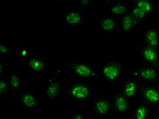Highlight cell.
<instances>
[{
    "instance_id": "cell-1",
    "label": "cell",
    "mask_w": 159,
    "mask_h": 119,
    "mask_svg": "<svg viewBox=\"0 0 159 119\" xmlns=\"http://www.w3.org/2000/svg\"><path fill=\"white\" fill-rule=\"evenodd\" d=\"M67 68L71 74L80 78L87 79L100 77L98 71L86 61H70L67 63Z\"/></svg>"
},
{
    "instance_id": "cell-2",
    "label": "cell",
    "mask_w": 159,
    "mask_h": 119,
    "mask_svg": "<svg viewBox=\"0 0 159 119\" xmlns=\"http://www.w3.org/2000/svg\"><path fill=\"white\" fill-rule=\"evenodd\" d=\"M67 90L71 98L76 101H84L93 97L91 86L87 83H69Z\"/></svg>"
},
{
    "instance_id": "cell-3",
    "label": "cell",
    "mask_w": 159,
    "mask_h": 119,
    "mask_svg": "<svg viewBox=\"0 0 159 119\" xmlns=\"http://www.w3.org/2000/svg\"><path fill=\"white\" fill-rule=\"evenodd\" d=\"M122 65L117 62H107L102 67V75L108 82L116 81L120 77L122 73Z\"/></svg>"
},
{
    "instance_id": "cell-4",
    "label": "cell",
    "mask_w": 159,
    "mask_h": 119,
    "mask_svg": "<svg viewBox=\"0 0 159 119\" xmlns=\"http://www.w3.org/2000/svg\"><path fill=\"white\" fill-rule=\"evenodd\" d=\"M93 110L99 117L107 116L110 111V101L107 97H98L93 99Z\"/></svg>"
},
{
    "instance_id": "cell-5",
    "label": "cell",
    "mask_w": 159,
    "mask_h": 119,
    "mask_svg": "<svg viewBox=\"0 0 159 119\" xmlns=\"http://www.w3.org/2000/svg\"><path fill=\"white\" fill-rule=\"evenodd\" d=\"M44 96L50 100L58 99L62 94V88L53 77L50 79L44 90Z\"/></svg>"
},
{
    "instance_id": "cell-6",
    "label": "cell",
    "mask_w": 159,
    "mask_h": 119,
    "mask_svg": "<svg viewBox=\"0 0 159 119\" xmlns=\"http://www.w3.org/2000/svg\"><path fill=\"white\" fill-rule=\"evenodd\" d=\"M65 23L70 27H79L84 23V14L78 10H70L64 14Z\"/></svg>"
},
{
    "instance_id": "cell-7",
    "label": "cell",
    "mask_w": 159,
    "mask_h": 119,
    "mask_svg": "<svg viewBox=\"0 0 159 119\" xmlns=\"http://www.w3.org/2000/svg\"><path fill=\"white\" fill-rule=\"evenodd\" d=\"M131 74L145 82H155L158 78V71L151 66L144 67L139 70L133 71Z\"/></svg>"
},
{
    "instance_id": "cell-8",
    "label": "cell",
    "mask_w": 159,
    "mask_h": 119,
    "mask_svg": "<svg viewBox=\"0 0 159 119\" xmlns=\"http://www.w3.org/2000/svg\"><path fill=\"white\" fill-rule=\"evenodd\" d=\"M20 102L22 106L27 109H37L38 107V97L35 93L23 91L20 95Z\"/></svg>"
},
{
    "instance_id": "cell-9",
    "label": "cell",
    "mask_w": 159,
    "mask_h": 119,
    "mask_svg": "<svg viewBox=\"0 0 159 119\" xmlns=\"http://www.w3.org/2000/svg\"><path fill=\"white\" fill-rule=\"evenodd\" d=\"M27 67L31 71L39 73L46 68V60L41 55H31L27 59Z\"/></svg>"
},
{
    "instance_id": "cell-10",
    "label": "cell",
    "mask_w": 159,
    "mask_h": 119,
    "mask_svg": "<svg viewBox=\"0 0 159 119\" xmlns=\"http://www.w3.org/2000/svg\"><path fill=\"white\" fill-rule=\"evenodd\" d=\"M143 35L147 45H149L154 48H158L159 44V34L157 29L148 27L144 31Z\"/></svg>"
},
{
    "instance_id": "cell-11",
    "label": "cell",
    "mask_w": 159,
    "mask_h": 119,
    "mask_svg": "<svg viewBox=\"0 0 159 119\" xmlns=\"http://www.w3.org/2000/svg\"><path fill=\"white\" fill-rule=\"evenodd\" d=\"M141 55L144 61L150 64H155L158 61L157 49L149 45L143 46L141 50Z\"/></svg>"
},
{
    "instance_id": "cell-12",
    "label": "cell",
    "mask_w": 159,
    "mask_h": 119,
    "mask_svg": "<svg viewBox=\"0 0 159 119\" xmlns=\"http://www.w3.org/2000/svg\"><path fill=\"white\" fill-rule=\"evenodd\" d=\"M113 103L114 110L120 114L126 113L129 109L130 104L129 99L124 95V94H118L116 95Z\"/></svg>"
},
{
    "instance_id": "cell-13",
    "label": "cell",
    "mask_w": 159,
    "mask_h": 119,
    "mask_svg": "<svg viewBox=\"0 0 159 119\" xmlns=\"http://www.w3.org/2000/svg\"><path fill=\"white\" fill-rule=\"evenodd\" d=\"M143 96L148 103L159 104V90L152 86H147L142 91Z\"/></svg>"
},
{
    "instance_id": "cell-14",
    "label": "cell",
    "mask_w": 159,
    "mask_h": 119,
    "mask_svg": "<svg viewBox=\"0 0 159 119\" xmlns=\"http://www.w3.org/2000/svg\"><path fill=\"white\" fill-rule=\"evenodd\" d=\"M99 27L104 31L111 32L117 29V21L113 16H106L99 22Z\"/></svg>"
},
{
    "instance_id": "cell-15",
    "label": "cell",
    "mask_w": 159,
    "mask_h": 119,
    "mask_svg": "<svg viewBox=\"0 0 159 119\" xmlns=\"http://www.w3.org/2000/svg\"><path fill=\"white\" fill-rule=\"evenodd\" d=\"M137 82L133 80H129L124 85L123 93L128 99H133L137 95Z\"/></svg>"
},
{
    "instance_id": "cell-16",
    "label": "cell",
    "mask_w": 159,
    "mask_h": 119,
    "mask_svg": "<svg viewBox=\"0 0 159 119\" xmlns=\"http://www.w3.org/2000/svg\"><path fill=\"white\" fill-rule=\"evenodd\" d=\"M151 113V110L148 106L144 103H139L134 111V119H148Z\"/></svg>"
},
{
    "instance_id": "cell-17",
    "label": "cell",
    "mask_w": 159,
    "mask_h": 119,
    "mask_svg": "<svg viewBox=\"0 0 159 119\" xmlns=\"http://www.w3.org/2000/svg\"><path fill=\"white\" fill-rule=\"evenodd\" d=\"M135 21L131 15V14H126L123 16L121 21L120 30L124 33H129L134 27Z\"/></svg>"
},
{
    "instance_id": "cell-18",
    "label": "cell",
    "mask_w": 159,
    "mask_h": 119,
    "mask_svg": "<svg viewBox=\"0 0 159 119\" xmlns=\"http://www.w3.org/2000/svg\"><path fill=\"white\" fill-rule=\"evenodd\" d=\"M8 82L9 87L12 91L17 92L19 91L21 85H22V78H21L19 74L16 73V72H12V74H10Z\"/></svg>"
},
{
    "instance_id": "cell-19",
    "label": "cell",
    "mask_w": 159,
    "mask_h": 119,
    "mask_svg": "<svg viewBox=\"0 0 159 119\" xmlns=\"http://www.w3.org/2000/svg\"><path fill=\"white\" fill-rule=\"evenodd\" d=\"M109 10L112 15H122L126 12V5L123 2H116L110 5Z\"/></svg>"
},
{
    "instance_id": "cell-20",
    "label": "cell",
    "mask_w": 159,
    "mask_h": 119,
    "mask_svg": "<svg viewBox=\"0 0 159 119\" xmlns=\"http://www.w3.org/2000/svg\"><path fill=\"white\" fill-rule=\"evenodd\" d=\"M130 14H131V15L133 18V19L135 21V22L136 21L141 22V21H144L148 16V14L146 12L135 5L132 6L131 9V13Z\"/></svg>"
},
{
    "instance_id": "cell-21",
    "label": "cell",
    "mask_w": 159,
    "mask_h": 119,
    "mask_svg": "<svg viewBox=\"0 0 159 119\" xmlns=\"http://www.w3.org/2000/svg\"><path fill=\"white\" fill-rule=\"evenodd\" d=\"M134 5L143 10L148 14L152 11L153 4L151 0H136L134 2Z\"/></svg>"
},
{
    "instance_id": "cell-22",
    "label": "cell",
    "mask_w": 159,
    "mask_h": 119,
    "mask_svg": "<svg viewBox=\"0 0 159 119\" xmlns=\"http://www.w3.org/2000/svg\"><path fill=\"white\" fill-rule=\"evenodd\" d=\"M8 88L10 87L8 78L6 76H1V79H0V94H1V96L6 94Z\"/></svg>"
},
{
    "instance_id": "cell-23",
    "label": "cell",
    "mask_w": 159,
    "mask_h": 119,
    "mask_svg": "<svg viewBox=\"0 0 159 119\" xmlns=\"http://www.w3.org/2000/svg\"><path fill=\"white\" fill-rule=\"evenodd\" d=\"M12 46L9 43H2L0 44V54L3 56H8L11 52Z\"/></svg>"
},
{
    "instance_id": "cell-24",
    "label": "cell",
    "mask_w": 159,
    "mask_h": 119,
    "mask_svg": "<svg viewBox=\"0 0 159 119\" xmlns=\"http://www.w3.org/2000/svg\"><path fill=\"white\" fill-rule=\"evenodd\" d=\"M17 55L19 56L20 59H28L30 57V53L29 50L25 48H20L16 50Z\"/></svg>"
},
{
    "instance_id": "cell-25",
    "label": "cell",
    "mask_w": 159,
    "mask_h": 119,
    "mask_svg": "<svg viewBox=\"0 0 159 119\" xmlns=\"http://www.w3.org/2000/svg\"><path fill=\"white\" fill-rule=\"evenodd\" d=\"M71 119H89V116L82 112H74L72 115Z\"/></svg>"
},
{
    "instance_id": "cell-26",
    "label": "cell",
    "mask_w": 159,
    "mask_h": 119,
    "mask_svg": "<svg viewBox=\"0 0 159 119\" xmlns=\"http://www.w3.org/2000/svg\"><path fill=\"white\" fill-rule=\"evenodd\" d=\"M92 0H78L77 3H80V5L84 6H89L92 3Z\"/></svg>"
},
{
    "instance_id": "cell-27",
    "label": "cell",
    "mask_w": 159,
    "mask_h": 119,
    "mask_svg": "<svg viewBox=\"0 0 159 119\" xmlns=\"http://www.w3.org/2000/svg\"><path fill=\"white\" fill-rule=\"evenodd\" d=\"M6 72V67L5 65L3 63H0V74H1V76H4Z\"/></svg>"
},
{
    "instance_id": "cell-28",
    "label": "cell",
    "mask_w": 159,
    "mask_h": 119,
    "mask_svg": "<svg viewBox=\"0 0 159 119\" xmlns=\"http://www.w3.org/2000/svg\"><path fill=\"white\" fill-rule=\"evenodd\" d=\"M115 119H125L123 118H115Z\"/></svg>"
},
{
    "instance_id": "cell-29",
    "label": "cell",
    "mask_w": 159,
    "mask_h": 119,
    "mask_svg": "<svg viewBox=\"0 0 159 119\" xmlns=\"http://www.w3.org/2000/svg\"><path fill=\"white\" fill-rule=\"evenodd\" d=\"M154 119H159V117H156V118H155Z\"/></svg>"
}]
</instances>
